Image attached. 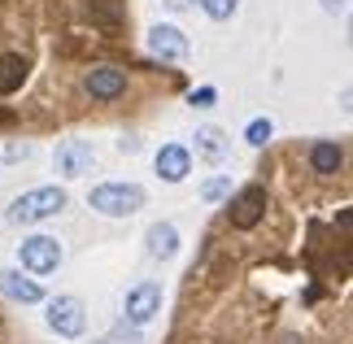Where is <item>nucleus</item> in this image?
Listing matches in <instances>:
<instances>
[{"mask_svg":"<svg viewBox=\"0 0 353 344\" xmlns=\"http://www.w3.org/2000/svg\"><path fill=\"white\" fill-rule=\"evenodd\" d=\"M0 292L9 301H18V305H39L44 301V287L35 279H26L22 270H0Z\"/></svg>","mask_w":353,"mask_h":344,"instance_id":"nucleus-12","label":"nucleus"},{"mask_svg":"<svg viewBox=\"0 0 353 344\" xmlns=\"http://www.w3.org/2000/svg\"><path fill=\"white\" fill-rule=\"evenodd\" d=\"M122 314H127V323L131 327H144V323H153V314H161V283H135L131 292H127V305H122Z\"/></svg>","mask_w":353,"mask_h":344,"instance_id":"nucleus-7","label":"nucleus"},{"mask_svg":"<svg viewBox=\"0 0 353 344\" xmlns=\"http://www.w3.org/2000/svg\"><path fill=\"white\" fill-rule=\"evenodd\" d=\"M201 9H205L214 22H227V18L240 9V0H201Z\"/></svg>","mask_w":353,"mask_h":344,"instance_id":"nucleus-18","label":"nucleus"},{"mask_svg":"<svg viewBox=\"0 0 353 344\" xmlns=\"http://www.w3.org/2000/svg\"><path fill=\"white\" fill-rule=\"evenodd\" d=\"M65 205H70L65 188H57V183H48V188H31V192H22V196H13V205H9V223H18V227L44 223V218H57Z\"/></svg>","mask_w":353,"mask_h":344,"instance_id":"nucleus-1","label":"nucleus"},{"mask_svg":"<svg viewBox=\"0 0 353 344\" xmlns=\"http://www.w3.org/2000/svg\"><path fill=\"white\" fill-rule=\"evenodd\" d=\"M52 166H57L61 179H83V174H92V166H97V148L88 140H65L57 153H52Z\"/></svg>","mask_w":353,"mask_h":344,"instance_id":"nucleus-6","label":"nucleus"},{"mask_svg":"<svg viewBox=\"0 0 353 344\" xmlns=\"http://www.w3.org/2000/svg\"><path fill=\"white\" fill-rule=\"evenodd\" d=\"M153 166H157V174L166 179V183H183V179L192 174V153H188L183 144H161Z\"/></svg>","mask_w":353,"mask_h":344,"instance_id":"nucleus-10","label":"nucleus"},{"mask_svg":"<svg viewBox=\"0 0 353 344\" xmlns=\"http://www.w3.org/2000/svg\"><path fill=\"white\" fill-rule=\"evenodd\" d=\"M262 218H266V188L262 183L240 188L236 196L227 201V223H232L236 231H253Z\"/></svg>","mask_w":353,"mask_h":344,"instance_id":"nucleus-3","label":"nucleus"},{"mask_svg":"<svg viewBox=\"0 0 353 344\" xmlns=\"http://www.w3.org/2000/svg\"><path fill=\"white\" fill-rule=\"evenodd\" d=\"M26 83V57L22 52H5L0 57V96H13Z\"/></svg>","mask_w":353,"mask_h":344,"instance_id":"nucleus-13","label":"nucleus"},{"mask_svg":"<svg viewBox=\"0 0 353 344\" xmlns=\"http://www.w3.org/2000/svg\"><path fill=\"white\" fill-rule=\"evenodd\" d=\"M323 9H327V13H341V9H345V0H323Z\"/></svg>","mask_w":353,"mask_h":344,"instance_id":"nucleus-21","label":"nucleus"},{"mask_svg":"<svg viewBox=\"0 0 353 344\" xmlns=\"http://www.w3.org/2000/svg\"><path fill=\"white\" fill-rule=\"evenodd\" d=\"M270 135H275V122H270V118H253L249 127H244V140H249L253 148H262Z\"/></svg>","mask_w":353,"mask_h":344,"instance_id":"nucleus-16","label":"nucleus"},{"mask_svg":"<svg viewBox=\"0 0 353 344\" xmlns=\"http://www.w3.org/2000/svg\"><path fill=\"white\" fill-rule=\"evenodd\" d=\"M144 253L153 257V261H170L174 253H179V227L166 223V218L153 223V227L144 231Z\"/></svg>","mask_w":353,"mask_h":344,"instance_id":"nucleus-11","label":"nucleus"},{"mask_svg":"<svg viewBox=\"0 0 353 344\" xmlns=\"http://www.w3.org/2000/svg\"><path fill=\"white\" fill-rule=\"evenodd\" d=\"M97 344H140V327H127V323H122V327H114V332L105 336V340H97Z\"/></svg>","mask_w":353,"mask_h":344,"instance_id":"nucleus-19","label":"nucleus"},{"mask_svg":"<svg viewBox=\"0 0 353 344\" xmlns=\"http://www.w3.org/2000/svg\"><path fill=\"white\" fill-rule=\"evenodd\" d=\"M83 92L92 101H118V96L127 92V70H118V65H97V70L83 74Z\"/></svg>","mask_w":353,"mask_h":344,"instance_id":"nucleus-8","label":"nucleus"},{"mask_svg":"<svg viewBox=\"0 0 353 344\" xmlns=\"http://www.w3.org/2000/svg\"><path fill=\"white\" fill-rule=\"evenodd\" d=\"M88 205L105 218H131L144 210V188L140 183H97Z\"/></svg>","mask_w":353,"mask_h":344,"instance_id":"nucleus-2","label":"nucleus"},{"mask_svg":"<svg viewBox=\"0 0 353 344\" xmlns=\"http://www.w3.org/2000/svg\"><path fill=\"white\" fill-rule=\"evenodd\" d=\"M196 153L223 157V153H227V135H223L219 127H201V131H196Z\"/></svg>","mask_w":353,"mask_h":344,"instance_id":"nucleus-15","label":"nucleus"},{"mask_svg":"<svg viewBox=\"0 0 353 344\" xmlns=\"http://www.w3.org/2000/svg\"><path fill=\"white\" fill-rule=\"evenodd\" d=\"M345 161V148L336 140H319L314 148H310V166H314V174H336Z\"/></svg>","mask_w":353,"mask_h":344,"instance_id":"nucleus-14","label":"nucleus"},{"mask_svg":"<svg viewBox=\"0 0 353 344\" xmlns=\"http://www.w3.org/2000/svg\"><path fill=\"white\" fill-rule=\"evenodd\" d=\"M166 5H170V9H188V5H192V0H166Z\"/></svg>","mask_w":353,"mask_h":344,"instance_id":"nucleus-22","label":"nucleus"},{"mask_svg":"<svg viewBox=\"0 0 353 344\" xmlns=\"http://www.w3.org/2000/svg\"><path fill=\"white\" fill-rule=\"evenodd\" d=\"M44 318H48V327L61 340H79V336L88 332V310H83V301H79V296H52Z\"/></svg>","mask_w":353,"mask_h":344,"instance_id":"nucleus-4","label":"nucleus"},{"mask_svg":"<svg viewBox=\"0 0 353 344\" xmlns=\"http://www.w3.org/2000/svg\"><path fill=\"white\" fill-rule=\"evenodd\" d=\"M223 196H232V179H227V174L210 179V183H201V201H223Z\"/></svg>","mask_w":353,"mask_h":344,"instance_id":"nucleus-17","label":"nucleus"},{"mask_svg":"<svg viewBox=\"0 0 353 344\" xmlns=\"http://www.w3.org/2000/svg\"><path fill=\"white\" fill-rule=\"evenodd\" d=\"M188 101H192V105H196V109H210V105H214V101H219V88H196V92H192V96H188Z\"/></svg>","mask_w":353,"mask_h":344,"instance_id":"nucleus-20","label":"nucleus"},{"mask_svg":"<svg viewBox=\"0 0 353 344\" xmlns=\"http://www.w3.org/2000/svg\"><path fill=\"white\" fill-rule=\"evenodd\" d=\"M148 52H153V57H161V61H183L188 52H192V44H188V35L179 31V26H153V31H148Z\"/></svg>","mask_w":353,"mask_h":344,"instance_id":"nucleus-9","label":"nucleus"},{"mask_svg":"<svg viewBox=\"0 0 353 344\" xmlns=\"http://www.w3.org/2000/svg\"><path fill=\"white\" fill-rule=\"evenodd\" d=\"M18 261L26 274H52L61 266V240L52 236H26L18 244Z\"/></svg>","mask_w":353,"mask_h":344,"instance_id":"nucleus-5","label":"nucleus"}]
</instances>
